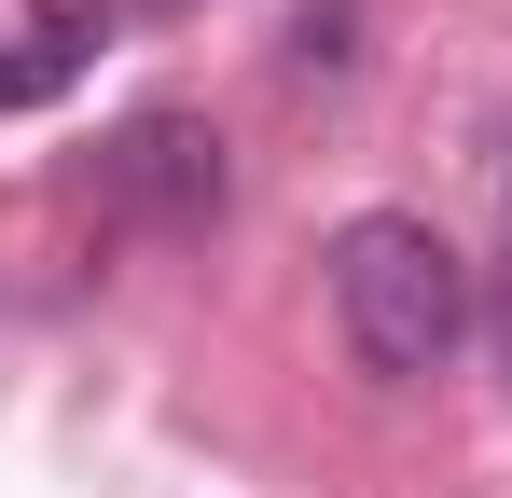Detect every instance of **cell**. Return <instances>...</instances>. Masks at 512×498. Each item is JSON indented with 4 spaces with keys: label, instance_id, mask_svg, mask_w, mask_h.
<instances>
[{
    "label": "cell",
    "instance_id": "cell-1",
    "mask_svg": "<svg viewBox=\"0 0 512 498\" xmlns=\"http://www.w3.org/2000/svg\"><path fill=\"white\" fill-rule=\"evenodd\" d=\"M333 319H346V360L374 374V388H416L457 360V332H471V263L429 236L416 208H360L333 236Z\"/></svg>",
    "mask_w": 512,
    "mask_h": 498
},
{
    "label": "cell",
    "instance_id": "cell-2",
    "mask_svg": "<svg viewBox=\"0 0 512 498\" xmlns=\"http://www.w3.org/2000/svg\"><path fill=\"white\" fill-rule=\"evenodd\" d=\"M111 194L153 208V222H208V208H222V139L180 125V111H139V125L111 139Z\"/></svg>",
    "mask_w": 512,
    "mask_h": 498
},
{
    "label": "cell",
    "instance_id": "cell-3",
    "mask_svg": "<svg viewBox=\"0 0 512 498\" xmlns=\"http://www.w3.org/2000/svg\"><path fill=\"white\" fill-rule=\"evenodd\" d=\"M84 28H97V0H42V14H28V56H0V111L70 97V70H84Z\"/></svg>",
    "mask_w": 512,
    "mask_h": 498
}]
</instances>
